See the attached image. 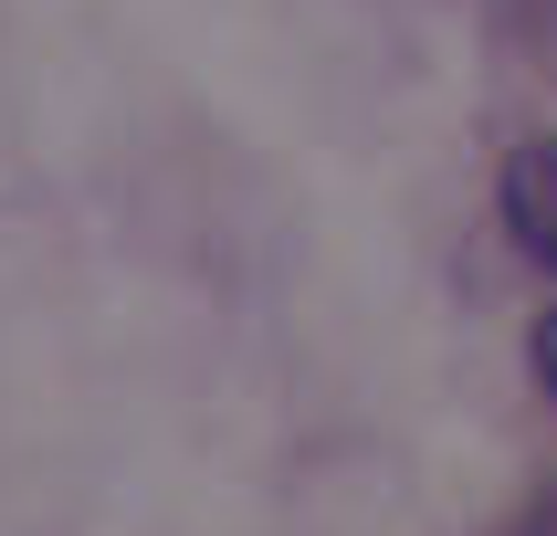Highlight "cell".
Listing matches in <instances>:
<instances>
[{"label":"cell","mask_w":557,"mask_h":536,"mask_svg":"<svg viewBox=\"0 0 557 536\" xmlns=\"http://www.w3.org/2000/svg\"><path fill=\"white\" fill-rule=\"evenodd\" d=\"M536 378H547V400H557V306L536 315Z\"/></svg>","instance_id":"2"},{"label":"cell","mask_w":557,"mask_h":536,"mask_svg":"<svg viewBox=\"0 0 557 536\" xmlns=\"http://www.w3.org/2000/svg\"><path fill=\"white\" fill-rule=\"evenodd\" d=\"M516 536H557V484H547V495L527 504V515H516Z\"/></svg>","instance_id":"3"},{"label":"cell","mask_w":557,"mask_h":536,"mask_svg":"<svg viewBox=\"0 0 557 536\" xmlns=\"http://www.w3.org/2000/svg\"><path fill=\"white\" fill-rule=\"evenodd\" d=\"M505 232L527 242V263L557 274V148H516L505 158Z\"/></svg>","instance_id":"1"}]
</instances>
